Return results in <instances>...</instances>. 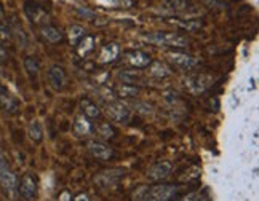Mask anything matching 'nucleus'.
<instances>
[{
  "instance_id": "obj_3",
  "label": "nucleus",
  "mask_w": 259,
  "mask_h": 201,
  "mask_svg": "<svg viewBox=\"0 0 259 201\" xmlns=\"http://www.w3.org/2000/svg\"><path fill=\"white\" fill-rule=\"evenodd\" d=\"M0 187L10 198H16L18 195V177L10 169L7 160L0 157Z\"/></svg>"
},
{
  "instance_id": "obj_19",
  "label": "nucleus",
  "mask_w": 259,
  "mask_h": 201,
  "mask_svg": "<svg viewBox=\"0 0 259 201\" xmlns=\"http://www.w3.org/2000/svg\"><path fill=\"white\" fill-rule=\"evenodd\" d=\"M147 72L151 77L154 78H165V77H170L171 75V69L168 67L166 64H163L162 61H151V64L147 66Z\"/></svg>"
},
{
  "instance_id": "obj_29",
  "label": "nucleus",
  "mask_w": 259,
  "mask_h": 201,
  "mask_svg": "<svg viewBox=\"0 0 259 201\" xmlns=\"http://www.w3.org/2000/svg\"><path fill=\"white\" fill-rule=\"evenodd\" d=\"M0 35L2 37H8L10 35V29L7 26V21H5V15L2 12V8H0Z\"/></svg>"
},
{
  "instance_id": "obj_25",
  "label": "nucleus",
  "mask_w": 259,
  "mask_h": 201,
  "mask_svg": "<svg viewBox=\"0 0 259 201\" xmlns=\"http://www.w3.org/2000/svg\"><path fill=\"white\" fill-rule=\"evenodd\" d=\"M24 69H26L27 75L34 80V78L38 75V70H40V64H38L37 58H34V56H27V58L24 59Z\"/></svg>"
},
{
  "instance_id": "obj_22",
  "label": "nucleus",
  "mask_w": 259,
  "mask_h": 201,
  "mask_svg": "<svg viewBox=\"0 0 259 201\" xmlns=\"http://www.w3.org/2000/svg\"><path fill=\"white\" fill-rule=\"evenodd\" d=\"M75 46H77L78 56L85 58L90 52H93V48H95V37L93 35H85Z\"/></svg>"
},
{
  "instance_id": "obj_24",
  "label": "nucleus",
  "mask_w": 259,
  "mask_h": 201,
  "mask_svg": "<svg viewBox=\"0 0 259 201\" xmlns=\"http://www.w3.org/2000/svg\"><path fill=\"white\" fill-rule=\"evenodd\" d=\"M117 96L120 97H136L139 94V88H136L132 83H123V85H118L115 89Z\"/></svg>"
},
{
  "instance_id": "obj_8",
  "label": "nucleus",
  "mask_w": 259,
  "mask_h": 201,
  "mask_svg": "<svg viewBox=\"0 0 259 201\" xmlns=\"http://www.w3.org/2000/svg\"><path fill=\"white\" fill-rule=\"evenodd\" d=\"M0 110L8 115H15L19 112V100L2 83H0Z\"/></svg>"
},
{
  "instance_id": "obj_30",
  "label": "nucleus",
  "mask_w": 259,
  "mask_h": 201,
  "mask_svg": "<svg viewBox=\"0 0 259 201\" xmlns=\"http://www.w3.org/2000/svg\"><path fill=\"white\" fill-rule=\"evenodd\" d=\"M59 199H72V196H71V195H69L67 192H64V193H63L61 196H59Z\"/></svg>"
},
{
  "instance_id": "obj_21",
  "label": "nucleus",
  "mask_w": 259,
  "mask_h": 201,
  "mask_svg": "<svg viewBox=\"0 0 259 201\" xmlns=\"http://www.w3.org/2000/svg\"><path fill=\"white\" fill-rule=\"evenodd\" d=\"M80 109H82L83 115H87L90 120H96V118H99V115H101V110H99V107L90 97L80 99Z\"/></svg>"
},
{
  "instance_id": "obj_23",
  "label": "nucleus",
  "mask_w": 259,
  "mask_h": 201,
  "mask_svg": "<svg viewBox=\"0 0 259 201\" xmlns=\"http://www.w3.org/2000/svg\"><path fill=\"white\" fill-rule=\"evenodd\" d=\"M87 35L85 32V29L82 26H78V24H72L71 27H69V31H67V37H69V42H71V45H77L80 40Z\"/></svg>"
},
{
  "instance_id": "obj_11",
  "label": "nucleus",
  "mask_w": 259,
  "mask_h": 201,
  "mask_svg": "<svg viewBox=\"0 0 259 201\" xmlns=\"http://www.w3.org/2000/svg\"><path fill=\"white\" fill-rule=\"evenodd\" d=\"M189 8V0H162L157 12L160 15H178Z\"/></svg>"
},
{
  "instance_id": "obj_5",
  "label": "nucleus",
  "mask_w": 259,
  "mask_h": 201,
  "mask_svg": "<svg viewBox=\"0 0 259 201\" xmlns=\"http://www.w3.org/2000/svg\"><path fill=\"white\" fill-rule=\"evenodd\" d=\"M106 114L112 122L128 123L130 118H132V109L126 104L120 103V100H111V103L106 106Z\"/></svg>"
},
{
  "instance_id": "obj_1",
  "label": "nucleus",
  "mask_w": 259,
  "mask_h": 201,
  "mask_svg": "<svg viewBox=\"0 0 259 201\" xmlns=\"http://www.w3.org/2000/svg\"><path fill=\"white\" fill-rule=\"evenodd\" d=\"M146 43L157 45V46H175V48H186L189 46V38L175 34V32H152L143 35Z\"/></svg>"
},
{
  "instance_id": "obj_17",
  "label": "nucleus",
  "mask_w": 259,
  "mask_h": 201,
  "mask_svg": "<svg viewBox=\"0 0 259 201\" xmlns=\"http://www.w3.org/2000/svg\"><path fill=\"white\" fill-rule=\"evenodd\" d=\"M168 23H171L178 27L184 29V31H189V32H197L200 31L203 27V23L200 19H194V18H184V19H168Z\"/></svg>"
},
{
  "instance_id": "obj_7",
  "label": "nucleus",
  "mask_w": 259,
  "mask_h": 201,
  "mask_svg": "<svg viewBox=\"0 0 259 201\" xmlns=\"http://www.w3.org/2000/svg\"><path fill=\"white\" fill-rule=\"evenodd\" d=\"M87 148H88V152L92 154L95 158L103 160V162H107V160H112L114 158V150H112V147H109L106 142H103V140H98V139L88 140Z\"/></svg>"
},
{
  "instance_id": "obj_27",
  "label": "nucleus",
  "mask_w": 259,
  "mask_h": 201,
  "mask_svg": "<svg viewBox=\"0 0 259 201\" xmlns=\"http://www.w3.org/2000/svg\"><path fill=\"white\" fill-rule=\"evenodd\" d=\"M29 137H31L34 142H40V140L44 139V129H42V125L37 122V120H34V122H31V125H29Z\"/></svg>"
},
{
  "instance_id": "obj_16",
  "label": "nucleus",
  "mask_w": 259,
  "mask_h": 201,
  "mask_svg": "<svg viewBox=\"0 0 259 201\" xmlns=\"http://www.w3.org/2000/svg\"><path fill=\"white\" fill-rule=\"evenodd\" d=\"M118 53H120V46H118L117 43H114V42L107 43V45L103 46L101 53H99V63L111 64L118 58Z\"/></svg>"
},
{
  "instance_id": "obj_4",
  "label": "nucleus",
  "mask_w": 259,
  "mask_h": 201,
  "mask_svg": "<svg viewBox=\"0 0 259 201\" xmlns=\"http://www.w3.org/2000/svg\"><path fill=\"white\" fill-rule=\"evenodd\" d=\"M183 83L189 93L197 96V94L205 93L206 89L214 83V77L211 74H194V75L186 77L183 80Z\"/></svg>"
},
{
  "instance_id": "obj_10",
  "label": "nucleus",
  "mask_w": 259,
  "mask_h": 201,
  "mask_svg": "<svg viewBox=\"0 0 259 201\" xmlns=\"http://www.w3.org/2000/svg\"><path fill=\"white\" fill-rule=\"evenodd\" d=\"M123 59L125 63L133 67V69H144L147 67L149 64H151V56H149L147 53H143V52H138V49H132V52H126L123 55Z\"/></svg>"
},
{
  "instance_id": "obj_12",
  "label": "nucleus",
  "mask_w": 259,
  "mask_h": 201,
  "mask_svg": "<svg viewBox=\"0 0 259 201\" xmlns=\"http://www.w3.org/2000/svg\"><path fill=\"white\" fill-rule=\"evenodd\" d=\"M171 171H173V165L170 162H160L147 171V179L152 180V182H158V180H163L170 176Z\"/></svg>"
},
{
  "instance_id": "obj_2",
  "label": "nucleus",
  "mask_w": 259,
  "mask_h": 201,
  "mask_svg": "<svg viewBox=\"0 0 259 201\" xmlns=\"http://www.w3.org/2000/svg\"><path fill=\"white\" fill-rule=\"evenodd\" d=\"M181 188L178 185H168V184H157L152 187L144 188L143 195H138V199H151V201H168L179 195Z\"/></svg>"
},
{
  "instance_id": "obj_13",
  "label": "nucleus",
  "mask_w": 259,
  "mask_h": 201,
  "mask_svg": "<svg viewBox=\"0 0 259 201\" xmlns=\"http://www.w3.org/2000/svg\"><path fill=\"white\" fill-rule=\"evenodd\" d=\"M66 72L61 66H53L48 70V82L52 85V88L55 91H61V89L66 86Z\"/></svg>"
},
{
  "instance_id": "obj_15",
  "label": "nucleus",
  "mask_w": 259,
  "mask_h": 201,
  "mask_svg": "<svg viewBox=\"0 0 259 201\" xmlns=\"http://www.w3.org/2000/svg\"><path fill=\"white\" fill-rule=\"evenodd\" d=\"M74 129L78 136H90L93 131H95V126L92 123V120H90L87 115L80 114L75 117V122H74Z\"/></svg>"
},
{
  "instance_id": "obj_28",
  "label": "nucleus",
  "mask_w": 259,
  "mask_h": 201,
  "mask_svg": "<svg viewBox=\"0 0 259 201\" xmlns=\"http://www.w3.org/2000/svg\"><path fill=\"white\" fill-rule=\"evenodd\" d=\"M107 7H115V8H132L133 2L132 0H101Z\"/></svg>"
},
{
  "instance_id": "obj_9",
  "label": "nucleus",
  "mask_w": 259,
  "mask_h": 201,
  "mask_svg": "<svg viewBox=\"0 0 259 201\" xmlns=\"http://www.w3.org/2000/svg\"><path fill=\"white\" fill-rule=\"evenodd\" d=\"M18 195L24 199H34L37 195V179L32 174H24L18 180Z\"/></svg>"
},
{
  "instance_id": "obj_6",
  "label": "nucleus",
  "mask_w": 259,
  "mask_h": 201,
  "mask_svg": "<svg viewBox=\"0 0 259 201\" xmlns=\"http://www.w3.org/2000/svg\"><path fill=\"white\" fill-rule=\"evenodd\" d=\"M168 61H170L175 67H179L183 70H191L194 67H197L200 64V59L192 56V55H187V53H176V52H171L166 55Z\"/></svg>"
},
{
  "instance_id": "obj_20",
  "label": "nucleus",
  "mask_w": 259,
  "mask_h": 201,
  "mask_svg": "<svg viewBox=\"0 0 259 201\" xmlns=\"http://www.w3.org/2000/svg\"><path fill=\"white\" fill-rule=\"evenodd\" d=\"M40 34H42V37L47 40V42H50V43H59L63 40V32L59 31L58 27H55V26H52V24H47V26H42V29H40Z\"/></svg>"
},
{
  "instance_id": "obj_31",
  "label": "nucleus",
  "mask_w": 259,
  "mask_h": 201,
  "mask_svg": "<svg viewBox=\"0 0 259 201\" xmlns=\"http://www.w3.org/2000/svg\"><path fill=\"white\" fill-rule=\"evenodd\" d=\"M74 199H77V201H78V199H90V196H88V195H78V196H75Z\"/></svg>"
},
{
  "instance_id": "obj_26",
  "label": "nucleus",
  "mask_w": 259,
  "mask_h": 201,
  "mask_svg": "<svg viewBox=\"0 0 259 201\" xmlns=\"http://www.w3.org/2000/svg\"><path fill=\"white\" fill-rule=\"evenodd\" d=\"M95 129H96V133H98V136L101 137V139H106V140H109V139H114L115 137V131H114V128L109 125V123H106V122H103V123H98L96 126H95Z\"/></svg>"
},
{
  "instance_id": "obj_18",
  "label": "nucleus",
  "mask_w": 259,
  "mask_h": 201,
  "mask_svg": "<svg viewBox=\"0 0 259 201\" xmlns=\"http://www.w3.org/2000/svg\"><path fill=\"white\" fill-rule=\"evenodd\" d=\"M24 12L32 23H40L42 18L45 16V10L37 2H34V0H27L26 5H24Z\"/></svg>"
},
{
  "instance_id": "obj_14",
  "label": "nucleus",
  "mask_w": 259,
  "mask_h": 201,
  "mask_svg": "<svg viewBox=\"0 0 259 201\" xmlns=\"http://www.w3.org/2000/svg\"><path fill=\"white\" fill-rule=\"evenodd\" d=\"M122 169H107L106 173H103V174H99V176H96L95 177V182H96V185H99V187H111L112 184H115L118 179L122 177Z\"/></svg>"
}]
</instances>
